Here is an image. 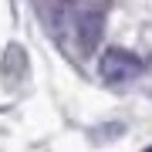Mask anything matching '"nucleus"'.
<instances>
[{
	"label": "nucleus",
	"instance_id": "nucleus-3",
	"mask_svg": "<svg viewBox=\"0 0 152 152\" xmlns=\"http://www.w3.org/2000/svg\"><path fill=\"white\" fill-rule=\"evenodd\" d=\"M142 152H152V145H149V149H142Z\"/></svg>",
	"mask_w": 152,
	"mask_h": 152
},
{
	"label": "nucleus",
	"instance_id": "nucleus-1",
	"mask_svg": "<svg viewBox=\"0 0 152 152\" xmlns=\"http://www.w3.org/2000/svg\"><path fill=\"white\" fill-rule=\"evenodd\" d=\"M98 71H102V78L108 85H125L142 75V61H139V54H132L125 48H108L98 61Z\"/></svg>",
	"mask_w": 152,
	"mask_h": 152
},
{
	"label": "nucleus",
	"instance_id": "nucleus-2",
	"mask_svg": "<svg viewBox=\"0 0 152 152\" xmlns=\"http://www.w3.org/2000/svg\"><path fill=\"white\" fill-rule=\"evenodd\" d=\"M75 34H78V51L81 58L95 54L98 44H102V31H105V7L102 4H88L81 14H78V24H75Z\"/></svg>",
	"mask_w": 152,
	"mask_h": 152
}]
</instances>
